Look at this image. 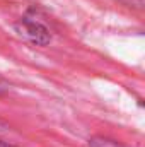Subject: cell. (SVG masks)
Listing matches in <instances>:
<instances>
[{
    "instance_id": "obj_1",
    "label": "cell",
    "mask_w": 145,
    "mask_h": 147,
    "mask_svg": "<svg viewBox=\"0 0 145 147\" xmlns=\"http://www.w3.org/2000/svg\"><path fill=\"white\" fill-rule=\"evenodd\" d=\"M14 29L19 36L26 41H29L31 45H36V46H46L51 43V33L50 29L39 22L38 19L31 17V16H24L21 17L15 24H14Z\"/></svg>"
},
{
    "instance_id": "obj_2",
    "label": "cell",
    "mask_w": 145,
    "mask_h": 147,
    "mask_svg": "<svg viewBox=\"0 0 145 147\" xmlns=\"http://www.w3.org/2000/svg\"><path fill=\"white\" fill-rule=\"evenodd\" d=\"M89 147H123L121 144H118L116 140L111 139H104V137H92L89 140Z\"/></svg>"
},
{
    "instance_id": "obj_3",
    "label": "cell",
    "mask_w": 145,
    "mask_h": 147,
    "mask_svg": "<svg viewBox=\"0 0 145 147\" xmlns=\"http://www.w3.org/2000/svg\"><path fill=\"white\" fill-rule=\"evenodd\" d=\"M9 87H10V84H9L3 77H0V94L7 92V91H9Z\"/></svg>"
},
{
    "instance_id": "obj_4",
    "label": "cell",
    "mask_w": 145,
    "mask_h": 147,
    "mask_svg": "<svg viewBox=\"0 0 145 147\" xmlns=\"http://www.w3.org/2000/svg\"><path fill=\"white\" fill-rule=\"evenodd\" d=\"M0 147H15V146H12V144H9V142H3V140H0Z\"/></svg>"
},
{
    "instance_id": "obj_5",
    "label": "cell",
    "mask_w": 145,
    "mask_h": 147,
    "mask_svg": "<svg viewBox=\"0 0 145 147\" xmlns=\"http://www.w3.org/2000/svg\"><path fill=\"white\" fill-rule=\"evenodd\" d=\"M5 128H7V125H5V123H3V121H2V120H0V132H3V130H5Z\"/></svg>"
}]
</instances>
